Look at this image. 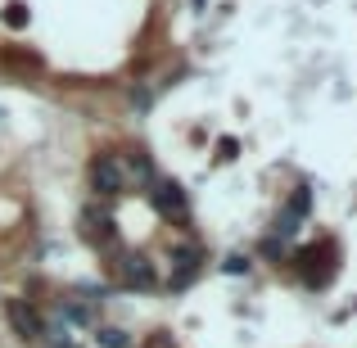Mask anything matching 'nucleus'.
I'll list each match as a JSON object with an SVG mask.
<instances>
[{
    "label": "nucleus",
    "mask_w": 357,
    "mask_h": 348,
    "mask_svg": "<svg viewBox=\"0 0 357 348\" xmlns=\"http://www.w3.org/2000/svg\"><path fill=\"white\" fill-rule=\"evenodd\" d=\"M167 280L163 289L167 294H181V289H190L195 280L208 271V249H204L195 235H185V240H167Z\"/></svg>",
    "instance_id": "obj_1"
},
{
    "label": "nucleus",
    "mask_w": 357,
    "mask_h": 348,
    "mask_svg": "<svg viewBox=\"0 0 357 348\" xmlns=\"http://www.w3.org/2000/svg\"><path fill=\"white\" fill-rule=\"evenodd\" d=\"M114 276H118V289H136V294H154L163 280H158V267H154V258L149 253H140V249H122L114 262Z\"/></svg>",
    "instance_id": "obj_2"
},
{
    "label": "nucleus",
    "mask_w": 357,
    "mask_h": 348,
    "mask_svg": "<svg viewBox=\"0 0 357 348\" xmlns=\"http://www.w3.org/2000/svg\"><path fill=\"white\" fill-rule=\"evenodd\" d=\"M149 199H154L158 218H167L176 231L190 235L195 231V213H190V195H185L181 181H167V176H158L154 186H149Z\"/></svg>",
    "instance_id": "obj_3"
},
{
    "label": "nucleus",
    "mask_w": 357,
    "mask_h": 348,
    "mask_svg": "<svg viewBox=\"0 0 357 348\" xmlns=\"http://www.w3.org/2000/svg\"><path fill=\"white\" fill-rule=\"evenodd\" d=\"M5 317H9V326H14V335L23 344L45 348V340H50V321H45V312L36 303H27V298H9V303H5Z\"/></svg>",
    "instance_id": "obj_4"
},
{
    "label": "nucleus",
    "mask_w": 357,
    "mask_h": 348,
    "mask_svg": "<svg viewBox=\"0 0 357 348\" xmlns=\"http://www.w3.org/2000/svg\"><path fill=\"white\" fill-rule=\"evenodd\" d=\"M86 181H91V190H96V199H105V204H114V199L127 195V176H122L118 154H96L91 158Z\"/></svg>",
    "instance_id": "obj_5"
},
{
    "label": "nucleus",
    "mask_w": 357,
    "mask_h": 348,
    "mask_svg": "<svg viewBox=\"0 0 357 348\" xmlns=\"http://www.w3.org/2000/svg\"><path fill=\"white\" fill-rule=\"evenodd\" d=\"M118 163H122V176H127V195H131V190H145V195H149V186L158 181L154 158H149L145 149H127Z\"/></svg>",
    "instance_id": "obj_6"
},
{
    "label": "nucleus",
    "mask_w": 357,
    "mask_h": 348,
    "mask_svg": "<svg viewBox=\"0 0 357 348\" xmlns=\"http://www.w3.org/2000/svg\"><path fill=\"white\" fill-rule=\"evenodd\" d=\"M50 321H59V326H100V317H96V308H91L86 298L59 294V298H54V317H50Z\"/></svg>",
    "instance_id": "obj_7"
},
{
    "label": "nucleus",
    "mask_w": 357,
    "mask_h": 348,
    "mask_svg": "<svg viewBox=\"0 0 357 348\" xmlns=\"http://www.w3.org/2000/svg\"><path fill=\"white\" fill-rule=\"evenodd\" d=\"M285 213H294L298 222L312 218V186H294V195L285 199Z\"/></svg>",
    "instance_id": "obj_8"
},
{
    "label": "nucleus",
    "mask_w": 357,
    "mask_h": 348,
    "mask_svg": "<svg viewBox=\"0 0 357 348\" xmlns=\"http://www.w3.org/2000/svg\"><path fill=\"white\" fill-rule=\"evenodd\" d=\"M91 331H96V344L100 348H136V344H131V335L118 331V326H91Z\"/></svg>",
    "instance_id": "obj_9"
},
{
    "label": "nucleus",
    "mask_w": 357,
    "mask_h": 348,
    "mask_svg": "<svg viewBox=\"0 0 357 348\" xmlns=\"http://www.w3.org/2000/svg\"><path fill=\"white\" fill-rule=\"evenodd\" d=\"M0 63H9V68H41V54H36V50H14V45H5V50H0Z\"/></svg>",
    "instance_id": "obj_10"
},
{
    "label": "nucleus",
    "mask_w": 357,
    "mask_h": 348,
    "mask_svg": "<svg viewBox=\"0 0 357 348\" xmlns=\"http://www.w3.org/2000/svg\"><path fill=\"white\" fill-rule=\"evenodd\" d=\"M258 258H267V262H276V267H280V262H289V244L276 240V235H267V240L258 244Z\"/></svg>",
    "instance_id": "obj_11"
},
{
    "label": "nucleus",
    "mask_w": 357,
    "mask_h": 348,
    "mask_svg": "<svg viewBox=\"0 0 357 348\" xmlns=\"http://www.w3.org/2000/svg\"><path fill=\"white\" fill-rule=\"evenodd\" d=\"M127 100H131V109H140V114H149V109H154V86H149V82H131Z\"/></svg>",
    "instance_id": "obj_12"
},
{
    "label": "nucleus",
    "mask_w": 357,
    "mask_h": 348,
    "mask_svg": "<svg viewBox=\"0 0 357 348\" xmlns=\"http://www.w3.org/2000/svg\"><path fill=\"white\" fill-rule=\"evenodd\" d=\"M0 23H5V27H14V32H18V27H27V23H32V9H27L23 0H14V5H5Z\"/></svg>",
    "instance_id": "obj_13"
},
{
    "label": "nucleus",
    "mask_w": 357,
    "mask_h": 348,
    "mask_svg": "<svg viewBox=\"0 0 357 348\" xmlns=\"http://www.w3.org/2000/svg\"><path fill=\"white\" fill-rule=\"evenodd\" d=\"M222 271H227V276H249V271H253V258H249V253H227V258H222Z\"/></svg>",
    "instance_id": "obj_14"
},
{
    "label": "nucleus",
    "mask_w": 357,
    "mask_h": 348,
    "mask_svg": "<svg viewBox=\"0 0 357 348\" xmlns=\"http://www.w3.org/2000/svg\"><path fill=\"white\" fill-rule=\"evenodd\" d=\"M149 348H176V344H172V340H167V335H163V331H154V344H149Z\"/></svg>",
    "instance_id": "obj_15"
}]
</instances>
